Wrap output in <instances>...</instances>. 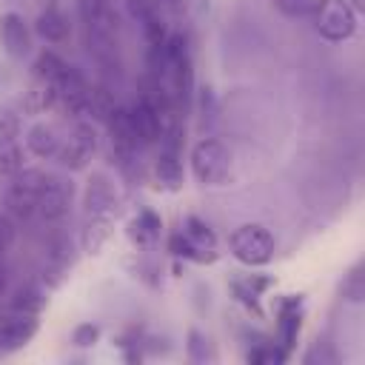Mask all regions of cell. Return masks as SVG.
Instances as JSON below:
<instances>
[{
    "mask_svg": "<svg viewBox=\"0 0 365 365\" xmlns=\"http://www.w3.org/2000/svg\"><path fill=\"white\" fill-rule=\"evenodd\" d=\"M228 245H231L234 259H240L248 268L265 265L274 257V234L259 222H245V225L234 228L228 237Z\"/></svg>",
    "mask_w": 365,
    "mask_h": 365,
    "instance_id": "obj_1",
    "label": "cell"
},
{
    "mask_svg": "<svg viewBox=\"0 0 365 365\" xmlns=\"http://www.w3.org/2000/svg\"><path fill=\"white\" fill-rule=\"evenodd\" d=\"M191 171L202 185H222L231 171V151L214 137H202L191 148Z\"/></svg>",
    "mask_w": 365,
    "mask_h": 365,
    "instance_id": "obj_2",
    "label": "cell"
},
{
    "mask_svg": "<svg viewBox=\"0 0 365 365\" xmlns=\"http://www.w3.org/2000/svg\"><path fill=\"white\" fill-rule=\"evenodd\" d=\"M43 182H46V174L40 168H20L17 174H11V182L6 188L9 214L17 217V220H31L37 214Z\"/></svg>",
    "mask_w": 365,
    "mask_h": 365,
    "instance_id": "obj_3",
    "label": "cell"
},
{
    "mask_svg": "<svg viewBox=\"0 0 365 365\" xmlns=\"http://www.w3.org/2000/svg\"><path fill=\"white\" fill-rule=\"evenodd\" d=\"M311 17L319 37L328 43H342L356 31V11L345 0H322Z\"/></svg>",
    "mask_w": 365,
    "mask_h": 365,
    "instance_id": "obj_4",
    "label": "cell"
},
{
    "mask_svg": "<svg viewBox=\"0 0 365 365\" xmlns=\"http://www.w3.org/2000/svg\"><path fill=\"white\" fill-rule=\"evenodd\" d=\"M154 174H157L160 185L168 191H177L182 185V137H180L177 120L160 137V157L154 163Z\"/></svg>",
    "mask_w": 365,
    "mask_h": 365,
    "instance_id": "obj_5",
    "label": "cell"
},
{
    "mask_svg": "<svg viewBox=\"0 0 365 365\" xmlns=\"http://www.w3.org/2000/svg\"><path fill=\"white\" fill-rule=\"evenodd\" d=\"M128 117H131V125H134V134H137L140 145L160 143L163 131H165V128L174 123L171 111H165V108L154 106V103H151L148 97H143V94H140V97L131 103Z\"/></svg>",
    "mask_w": 365,
    "mask_h": 365,
    "instance_id": "obj_6",
    "label": "cell"
},
{
    "mask_svg": "<svg viewBox=\"0 0 365 365\" xmlns=\"http://www.w3.org/2000/svg\"><path fill=\"white\" fill-rule=\"evenodd\" d=\"M37 314L11 302L0 305V348H20L37 334Z\"/></svg>",
    "mask_w": 365,
    "mask_h": 365,
    "instance_id": "obj_7",
    "label": "cell"
},
{
    "mask_svg": "<svg viewBox=\"0 0 365 365\" xmlns=\"http://www.w3.org/2000/svg\"><path fill=\"white\" fill-rule=\"evenodd\" d=\"M97 151V134H94V125L91 123H77L68 134L66 143H60L57 148V163L63 168H71V171H80L86 168V163L94 157Z\"/></svg>",
    "mask_w": 365,
    "mask_h": 365,
    "instance_id": "obj_8",
    "label": "cell"
},
{
    "mask_svg": "<svg viewBox=\"0 0 365 365\" xmlns=\"http://www.w3.org/2000/svg\"><path fill=\"white\" fill-rule=\"evenodd\" d=\"M51 91H54V106H63L68 114H86L88 111L91 88H88L86 77L74 66H66V71L51 86Z\"/></svg>",
    "mask_w": 365,
    "mask_h": 365,
    "instance_id": "obj_9",
    "label": "cell"
},
{
    "mask_svg": "<svg viewBox=\"0 0 365 365\" xmlns=\"http://www.w3.org/2000/svg\"><path fill=\"white\" fill-rule=\"evenodd\" d=\"M74 200V182L63 174H46V182H43V191H40V202H37V214L43 220H60L68 205Z\"/></svg>",
    "mask_w": 365,
    "mask_h": 365,
    "instance_id": "obj_10",
    "label": "cell"
},
{
    "mask_svg": "<svg viewBox=\"0 0 365 365\" xmlns=\"http://www.w3.org/2000/svg\"><path fill=\"white\" fill-rule=\"evenodd\" d=\"M0 46L9 57L23 60L31 51V29L17 11H6L0 17Z\"/></svg>",
    "mask_w": 365,
    "mask_h": 365,
    "instance_id": "obj_11",
    "label": "cell"
},
{
    "mask_svg": "<svg viewBox=\"0 0 365 365\" xmlns=\"http://www.w3.org/2000/svg\"><path fill=\"white\" fill-rule=\"evenodd\" d=\"M34 31L46 43H66L71 37V23L60 9V0H43V11L34 20Z\"/></svg>",
    "mask_w": 365,
    "mask_h": 365,
    "instance_id": "obj_12",
    "label": "cell"
},
{
    "mask_svg": "<svg viewBox=\"0 0 365 365\" xmlns=\"http://www.w3.org/2000/svg\"><path fill=\"white\" fill-rule=\"evenodd\" d=\"M106 123H108V134H111V148H114V154H120L123 160H131V154L137 151L140 140H137V134H134L128 108H111V114L106 117Z\"/></svg>",
    "mask_w": 365,
    "mask_h": 365,
    "instance_id": "obj_13",
    "label": "cell"
},
{
    "mask_svg": "<svg viewBox=\"0 0 365 365\" xmlns=\"http://www.w3.org/2000/svg\"><path fill=\"white\" fill-rule=\"evenodd\" d=\"M86 211L91 217H108L114 208H117V194H114V185L103 177V174H94L86 185Z\"/></svg>",
    "mask_w": 365,
    "mask_h": 365,
    "instance_id": "obj_14",
    "label": "cell"
},
{
    "mask_svg": "<svg viewBox=\"0 0 365 365\" xmlns=\"http://www.w3.org/2000/svg\"><path fill=\"white\" fill-rule=\"evenodd\" d=\"M180 234L188 240V245H191V251H194V259H197V262L214 259L217 237H214V231H211L200 217H185L182 231H180Z\"/></svg>",
    "mask_w": 365,
    "mask_h": 365,
    "instance_id": "obj_15",
    "label": "cell"
},
{
    "mask_svg": "<svg viewBox=\"0 0 365 365\" xmlns=\"http://www.w3.org/2000/svg\"><path fill=\"white\" fill-rule=\"evenodd\" d=\"M26 145L34 157H54L57 148H60V134L48 123H34L26 134Z\"/></svg>",
    "mask_w": 365,
    "mask_h": 365,
    "instance_id": "obj_16",
    "label": "cell"
},
{
    "mask_svg": "<svg viewBox=\"0 0 365 365\" xmlns=\"http://www.w3.org/2000/svg\"><path fill=\"white\" fill-rule=\"evenodd\" d=\"M160 228H163V220H160L154 211L143 208V211L131 220V240H134L137 245H151V242L160 237Z\"/></svg>",
    "mask_w": 365,
    "mask_h": 365,
    "instance_id": "obj_17",
    "label": "cell"
},
{
    "mask_svg": "<svg viewBox=\"0 0 365 365\" xmlns=\"http://www.w3.org/2000/svg\"><path fill=\"white\" fill-rule=\"evenodd\" d=\"M66 66L68 63L63 57H57L54 51H40L37 60H34V77L43 80V83H48V86H54L60 80V74L66 71Z\"/></svg>",
    "mask_w": 365,
    "mask_h": 365,
    "instance_id": "obj_18",
    "label": "cell"
},
{
    "mask_svg": "<svg viewBox=\"0 0 365 365\" xmlns=\"http://www.w3.org/2000/svg\"><path fill=\"white\" fill-rule=\"evenodd\" d=\"M23 168V148L17 137H0V174L11 177Z\"/></svg>",
    "mask_w": 365,
    "mask_h": 365,
    "instance_id": "obj_19",
    "label": "cell"
},
{
    "mask_svg": "<svg viewBox=\"0 0 365 365\" xmlns=\"http://www.w3.org/2000/svg\"><path fill=\"white\" fill-rule=\"evenodd\" d=\"M274 3L288 17H311L322 0H274Z\"/></svg>",
    "mask_w": 365,
    "mask_h": 365,
    "instance_id": "obj_20",
    "label": "cell"
},
{
    "mask_svg": "<svg viewBox=\"0 0 365 365\" xmlns=\"http://www.w3.org/2000/svg\"><path fill=\"white\" fill-rule=\"evenodd\" d=\"M285 348H277V345H259V348H254V351H248V362H268V365H279V362H285Z\"/></svg>",
    "mask_w": 365,
    "mask_h": 365,
    "instance_id": "obj_21",
    "label": "cell"
},
{
    "mask_svg": "<svg viewBox=\"0 0 365 365\" xmlns=\"http://www.w3.org/2000/svg\"><path fill=\"white\" fill-rule=\"evenodd\" d=\"M9 302L17 305V308H26V311H34V314L43 308V297H40V291H34V288H20Z\"/></svg>",
    "mask_w": 365,
    "mask_h": 365,
    "instance_id": "obj_22",
    "label": "cell"
},
{
    "mask_svg": "<svg viewBox=\"0 0 365 365\" xmlns=\"http://www.w3.org/2000/svg\"><path fill=\"white\" fill-rule=\"evenodd\" d=\"M20 134V114L9 106H0V137H17Z\"/></svg>",
    "mask_w": 365,
    "mask_h": 365,
    "instance_id": "obj_23",
    "label": "cell"
},
{
    "mask_svg": "<svg viewBox=\"0 0 365 365\" xmlns=\"http://www.w3.org/2000/svg\"><path fill=\"white\" fill-rule=\"evenodd\" d=\"M342 291H345V297H348V299H354V302H359V299H362V271H359V268H354V271H351V277L345 279Z\"/></svg>",
    "mask_w": 365,
    "mask_h": 365,
    "instance_id": "obj_24",
    "label": "cell"
},
{
    "mask_svg": "<svg viewBox=\"0 0 365 365\" xmlns=\"http://www.w3.org/2000/svg\"><path fill=\"white\" fill-rule=\"evenodd\" d=\"M97 336H100V328H97V325H80V328L74 331L71 342H74V345H80V348H88V345H94V342H97Z\"/></svg>",
    "mask_w": 365,
    "mask_h": 365,
    "instance_id": "obj_25",
    "label": "cell"
},
{
    "mask_svg": "<svg viewBox=\"0 0 365 365\" xmlns=\"http://www.w3.org/2000/svg\"><path fill=\"white\" fill-rule=\"evenodd\" d=\"M11 242H14V222L0 214V259H3V254L11 248Z\"/></svg>",
    "mask_w": 365,
    "mask_h": 365,
    "instance_id": "obj_26",
    "label": "cell"
},
{
    "mask_svg": "<svg viewBox=\"0 0 365 365\" xmlns=\"http://www.w3.org/2000/svg\"><path fill=\"white\" fill-rule=\"evenodd\" d=\"M160 6H165L171 14H180L182 11V0H160Z\"/></svg>",
    "mask_w": 365,
    "mask_h": 365,
    "instance_id": "obj_27",
    "label": "cell"
},
{
    "mask_svg": "<svg viewBox=\"0 0 365 365\" xmlns=\"http://www.w3.org/2000/svg\"><path fill=\"white\" fill-rule=\"evenodd\" d=\"M6 288H9V274H6V265H3V259H0V297L6 294Z\"/></svg>",
    "mask_w": 365,
    "mask_h": 365,
    "instance_id": "obj_28",
    "label": "cell"
},
{
    "mask_svg": "<svg viewBox=\"0 0 365 365\" xmlns=\"http://www.w3.org/2000/svg\"><path fill=\"white\" fill-rule=\"evenodd\" d=\"M345 3H348V6H351L356 14H362V11H365V0H345Z\"/></svg>",
    "mask_w": 365,
    "mask_h": 365,
    "instance_id": "obj_29",
    "label": "cell"
}]
</instances>
